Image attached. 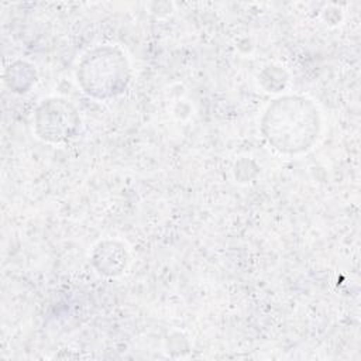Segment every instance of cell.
<instances>
[{"mask_svg":"<svg viewBox=\"0 0 361 361\" xmlns=\"http://www.w3.org/2000/svg\"><path fill=\"white\" fill-rule=\"evenodd\" d=\"M322 131L316 103L302 94L274 99L261 117V134L281 154L299 155L309 151Z\"/></svg>","mask_w":361,"mask_h":361,"instance_id":"cell-1","label":"cell"},{"mask_svg":"<svg viewBox=\"0 0 361 361\" xmlns=\"http://www.w3.org/2000/svg\"><path fill=\"white\" fill-rule=\"evenodd\" d=\"M131 79V66L117 45H97L82 55L76 68L80 89L97 100L121 94Z\"/></svg>","mask_w":361,"mask_h":361,"instance_id":"cell-2","label":"cell"},{"mask_svg":"<svg viewBox=\"0 0 361 361\" xmlns=\"http://www.w3.org/2000/svg\"><path fill=\"white\" fill-rule=\"evenodd\" d=\"M34 131L38 138L51 144H61L76 137L80 116L75 104L65 97L44 99L34 111Z\"/></svg>","mask_w":361,"mask_h":361,"instance_id":"cell-3","label":"cell"},{"mask_svg":"<svg viewBox=\"0 0 361 361\" xmlns=\"http://www.w3.org/2000/svg\"><path fill=\"white\" fill-rule=\"evenodd\" d=\"M92 261L100 274L109 276L118 275L127 264L126 247L117 241H103L94 248Z\"/></svg>","mask_w":361,"mask_h":361,"instance_id":"cell-4","label":"cell"}]
</instances>
